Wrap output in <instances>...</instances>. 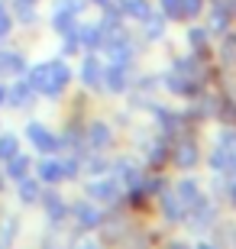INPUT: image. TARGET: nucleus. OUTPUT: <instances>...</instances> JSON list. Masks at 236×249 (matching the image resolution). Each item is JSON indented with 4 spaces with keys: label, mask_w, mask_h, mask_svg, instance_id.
<instances>
[{
    "label": "nucleus",
    "mask_w": 236,
    "mask_h": 249,
    "mask_svg": "<svg viewBox=\"0 0 236 249\" xmlns=\"http://www.w3.org/2000/svg\"><path fill=\"white\" fill-rule=\"evenodd\" d=\"M200 249H210V246H200Z\"/></svg>",
    "instance_id": "obj_27"
},
{
    "label": "nucleus",
    "mask_w": 236,
    "mask_h": 249,
    "mask_svg": "<svg viewBox=\"0 0 236 249\" xmlns=\"http://www.w3.org/2000/svg\"><path fill=\"white\" fill-rule=\"evenodd\" d=\"M23 68V62H19L17 55H0V74H7V71H19Z\"/></svg>",
    "instance_id": "obj_11"
},
{
    "label": "nucleus",
    "mask_w": 236,
    "mask_h": 249,
    "mask_svg": "<svg viewBox=\"0 0 236 249\" xmlns=\"http://www.w3.org/2000/svg\"><path fill=\"white\" fill-rule=\"evenodd\" d=\"M107 126H104V123H97V126H91V142L94 146H107Z\"/></svg>",
    "instance_id": "obj_13"
},
{
    "label": "nucleus",
    "mask_w": 236,
    "mask_h": 249,
    "mask_svg": "<svg viewBox=\"0 0 236 249\" xmlns=\"http://www.w3.org/2000/svg\"><path fill=\"white\" fill-rule=\"evenodd\" d=\"M36 185H33V181H26V185H23V197H26V201H33V197H36Z\"/></svg>",
    "instance_id": "obj_20"
},
{
    "label": "nucleus",
    "mask_w": 236,
    "mask_h": 249,
    "mask_svg": "<svg viewBox=\"0 0 236 249\" xmlns=\"http://www.w3.org/2000/svg\"><path fill=\"white\" fill-rule=\"evenodd\" d=\"M91 194H94V197H100V201H113V197L120 194V181H94Z\"/></svg>",
    "instance_id": "obj_5"
},
{
    "label": "nucleus",
    "mask_w": 236,
    "mask_h": 249,
    "mask_svg": "<svg viewBox=\"0 0 236 249\" xmlns=\"http://www.w3.org/2000/svg\"><path fill=\"white\" fill-rule=\"evenodd\" d=\"M78 33H81V42H84V46H97V42H100V29H97V26L78 29Z\"/></svg>",
    "instance_id": "obj_12"
},
{
    "label": "nucleus",
    "mask_w": 236,
    "mask_h": 249,
    "mask_svg": "<svg viewBox=\"0 0 236 249\" xmlns=\"http://www.w3.org/2000/svg\"><path fill=\"white\" fill-rule=\"evenodd\" d=\"M3 97H7V91H3V88H0V101H3Z\"/></svg>",
    "instance_id": "obj_24"
},
{
    "label": "nucleus",
    "mask_w": 236,
    "mask_h": 249,
    "mask_svg": "<svg viewBox=\"0 0 236 249\" xmlns=\"http://www.w3.org/2000/svg\"><path fill=\"white\" fill-rule=\"evenodd\" d=\"M159 33H162V17H149V36H159Z\"/></svg>",
    "instance_id": "obj_19"
},
{
    "label": "nucleus",
    "mask_w": 236,
    "mask_h": 249,
    "mask_svg": "<svg viewBox=\"0 0 236 249\" xmlns=\"http://www.w3.org/2000/svg\"><path fill=\"white\" fill-rule=\"evenodd\" d=\"M78 249H97V246H94V243H81V246H78Z\"/></svg>",
    "instance_id": "obj_23"
},
{
    "label": "nucleus",
    "mask_w": 236,
    "mask_h": 249,
    "mask_svg": "<svg viewBox=\"0 0 236 249\" xmlns=\"http://www.w3.org/2000/svg\"><path fill=\"white\" fill-rule=\"evenodd\" d=\"M49 78H52V62L49 65H36V68L29 71V88H33V91H46Z\"/></svg>",
    "instance_id": "obj_3"
},
{
    "label": "nucleus",
    "mask_w": 236,
    "mask_h": 249,
    "mask_svg": "<svg viewBox=\"0 0 236 249\" xmlns=\"http://www.w3.org/2000/svg\"><path fill=\"white\" fill-rule=\"evenodd\" d=\"M65 81H68V68L62 62H52V78L46 84V94H58L65 88Z\"/></svg>",
    "instance_id": "obj_4"
},
{
    "label": "nucleus",
    "mask_w": 236,
    "mask_h": 249,
    "mask_svg": "<svg viewBox=\"0 0 236 249\" xmlns=\"http://www.w3.org/2000/svg\"><path fill=\"white\" fill-rule=\"evenodd\" d=\"M29 91H33L29 84H17V88L10 91V97H13V101H17V104H26V101H29Z\"/></svg>",
    "instance_id": "obj_17"
},
{
    "label": "nucleus",
    "mask_w": 236,
    "mask_h": 249,
    "mask_svg": "<svg viewBox=\"0 0 236 249\" xmlns=\"http://www.w3.org/2000/svg\"><path fill=\"white\" fill-rule=\"evenodd\" d=\"M104 81H107L110 91H123L127 88V65H110L107 71H104Z\"/></svg>",
    "instance_id": "obj_2"
},
{
    "label": "nucleus",
    "mask_w": 236,
    "mask_h": 249,
    "mask_svg": "<svg viewBox=\"0 0 236 249\" xmlns=\"http://www.w3.org/2000/svg\"><path fill=\"white\" fill-rule=\"evenodd\" d=\"M49 207H52V217H62V201H55V197H49Z\"/></svg>",
    "instance_id": "obj_22"
},
{
    "label": "nucleus",
    "mask_w": 236,
    "mask_h": 249,
    "mask_svg": "<svg viewBox=\"0 0 236 249\" xmlns=\"http://www.w3.org/2000/svg\"><path fill=\"white\" fill-rule=\"evenodd\" d=\"M78 223H81V227H94V223H100V217H97V211H94V207H78Z\"/></svg>",
    "instance_id": "obj_8"
},
{
    "label": "nucleus",
    "mask_w": 236,
    "mask_h": 249,
    "mask_svg": "<svg viewBox=\"0 0 236 249\" xmlns=\"http://www.w3.org/2000/svg\"><path fill=\"white\" fill-rule=\"evenodd\" d=\"M39 172H42V178H46V181H58V178L65 175V168L55 165V162H42V165H39Z\"/></svg>",
    "instance_id": "obj_7"
},
{
    "label": "nucleus",
    "mask_w": 236,
    "mask_h": 249,
    "mask_svg": "<svg viewBox=\"0 0 236 249\" xmlns=\"http://www.w3.org/2000/svg\"><path fill=\"white\" fill-rule=\"evenodd\" d=\"M178 194H182V201H184V204H198V201H200L198 185H182V191H178Z\"/></svg>",
    "instance_id": "obj_16"
},
{
    "label": "nucleus",
    "mask_w": 236,
    "mask_h": 249,
    "mask_svg": "<svg viewBox=\"0 0 236 249\" xmlns=\"http://www.w3.org/2000/svg\"><path fill=\"white\" fill-rule=\"evenodd\" d=\"M29 139H33V142H36L42 152H52V149H58V139H55L49 129H42L39 123H36V126H29Z\"/></svg>",
    "instance_id": "obj_1"
},
{
    "label": "nucleus",
    "mask_w": 236,
    "mask_h": 249,
    "mask_svg": "<svg viewBox=\"0 0 236 249\" xmlns=\"http://www.w3.org/2000/svg\"><path fill=\"white\" fill-rule=\"evenodd\" d=\"M127 13H129V17H149L145 0H127Z\"/></svg>",
    "instance_id": "obj_14"
},
{
    "label": "nucleus",
    "mask_w": 236,
    "mask_h": 249,
    "mask_svg": "<svg viewBox=\"0 0 236 249\" xmlns=\"http://www.w3.org/2000/svg\"><path fill=\"white\" fill-rule=\"evenodd\" d=\"M182 7H178V17H194L200 10V0H178Z\"/></svg>",
    "instance_id": "obj_15"
},
{
    "label": "nucleus",
    "mask_w": 236,
    "mask_h": 249,
    "mask_svg": "<svg viewBox=\"0 0 236 249\" xmlns=\"http://www.w3.org/2000/svg\"><path fill=\"white\" fill-rule=\"evenodd\" d=\"M13 156H17V136L7 133V136L0 139V159H13Z\"/></svg>",
    "instance_id": "obj_10"
},
{
    "label": "nucleus",
    "mask_w": 236,
    "mask_h": 249,
    "mask_svg": "<svg viewBox=\"0 0 236 249\" xmlns=\"http://www.w3.org/2000/svg\"><path fill=\"white\" fill-rule=\"evenodd\" d=\"M233 201H236V185H233Z\"/></svg>",
    "instance_id": "obj_26"
},
{
    "label": "nucleus",
    "mask_w": 236,
    "mask_h": 249,
    "mask_svg": "<svg viewBox=\"0 0 236 249\" xmlns=\"http://www.w3.org/2000/svg\"><path fill=\"white\" fill-rule=\"evenodd\" d=\"M178 165H194V146H184L178 152Z\"/></svg>",
    "instance_id": "obj_18"
},
{
    "label": "nucleus",
    "mask_w": 236,
    "mask_h": 249,
    "mask_svg": "<svg viewBox=\"0 0 236 249\" xmlns=\"http://www.w3.org/2000/svg\"><path fill=\"white\" fill-rule=\"evenodd\" d=\"M26 168H29V159L13 156V162H10V168H7V175L10 178H23V175H26Z\"/></svg>",
    "instance_id": "obj_6"
},
{
    "label": "nucleus",
    "mask_w": 236,
    "mask_h": 249,
    "mask_svg": "<svg viewBox=\"0 0 236 249\" xmlns=\"http://www.w3.org/2000/svg\"><path fill=\"white\" fill-rule=\"evenodd\" d=\"M81 78L88 84H97V78H100V68H97V62H94V58H88V62H84V68H81Z\"/></svg>",
    "instance_id": "obj_9"
},
{
    "label": "nucleus",
    "mask_w": 236,
    "mask_h": 249,
    "mask_svg": "<svg viewBox=\"0 0 236 249\" xmlns=\"http://www.w3.org/2000/svg\"><path fill=\"white\" fill-rule=\"evenodd\" d=\"M165 13H172V17H178V0H162Z\"/></svg>",
    "instance_id": "obj_21"
},
{
    "label": "nucleus",
    "mask_w": 236,
    "mask_h": 249,
    "mask_svg": "<svg viewBox=\"0 0 236 249\" xmlns=\"http://www.w3.org/2000/svg\"><path fill=\"white\" fill-rule=\"evenodd\" d=\"M172 249H188V246H172Z\"/></svg>",
    "instance_id": "obj_25"
}]
</instances>
